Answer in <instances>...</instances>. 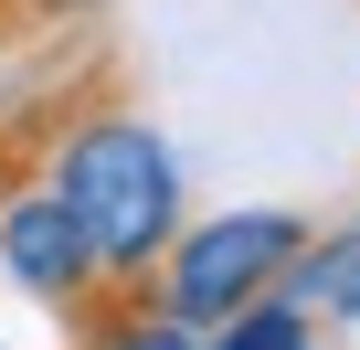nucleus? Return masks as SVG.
Masks as SVG:
<instances>
[{
	"mask_svg": "<svg viewBox=\"0 0 360 350\" xmlns=\"http://www.w3.org/2000/svg\"><path fill=\"white\" fill-rule=\"evenodd\" d=\"M96 11H106V0H0V54H11V43H53V32H75Z\"/></svg>",
	"mask_w": 360,
	"mask_h": 350,
	"instance_id": "obj_6",
	"label": "nucleus"
},
{
	"mask_svg": "<svg viewBox=\"0 0 360 350\" xmlns=\"http://www.w3.org/2000/svg\"><path fill=\"white\" fill-rule=\"evenodd\" d=\"M43 181L64 192V213L85 223V244H96V297H117V308H96L85 318V339H127L138 318H148V265L169 255V234H180V159H169V138L138 117V106H106V96H85L75 117H64V138L43 149Z\"/></svg>",
	"mask_w": 360,
	"mask_h": 350,
	"instance_id": "obj_1",
	"label": "nucleus"
},
{
	"mask_svg": "<svg viewBox=\"0 0 360 350\" xmlns=\"http://www.w3.org/2000/svg\"><path fill=\"white\" fill-rule=\"evenodd\" d=\"M276 297H286V308H307L318 329H349V318H360V213H349L339 234H307V244L286 255Z\"/></svg>",
	"mask_w": 360,
	"mask_h": 350,
	"instance_id": "obj_4",
	"label": "nucleus"
},
{
	"mask_svg": "<svg viewBox=\"0 0 360 350\" xmlns=\"http://www.w3.org/2000/svg\"><path fill=\"white\" fill-rule=\"evenodd\" d=\"M0 265H11L43 308H64V318H85L96 308V244H85V223L64 213V192L53 181H11L0 192Z\"/></svg>",
	"mask_w": 360,
	"mask_h": 350,
	"instance_id": "obj_3",
	"label": "nucleus"
},
{
	"mask_svg": "<svg viewBox=\"0 0 360 350\" xmlns=\"http://www.w3.org/2000/svg\"><path fill=\"white\" fill-rule=\"evenodd\" d=\"M212 339H223V350H297V339H318V318H307V308H286V297L265 287V297H244Z\"/></svg>",
	"mask_w": 360,
	"mask_h": 350,
	"instance_id": "obj_5",
	"label": "nucleus"
},
{
	"mask_svg": "<svg viewBox=\"0 0 360 350\" xmlns=\"http://www.w3.org/2000/svg\"><path fill=\"white\" fill-rule=\"evenodd\" d=\"M307 244V223L297 213H276V202H255V213H212V223H180L169 234V255L148 265V308L169 318V329H191V339H212L244 297H265L276 276H286V255Z\"/></svg>",
	"mask_w": 360,
	"mask_h": 350,
	"instance_id": "obj_2",
	"label": "nucleus"
}]
</instances>
